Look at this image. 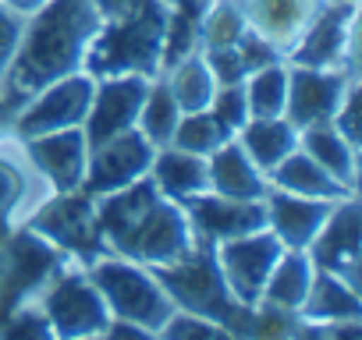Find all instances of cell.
Here are the masks:
<instances>
[{"label": "cell", "mask_w": 362, "mask_h": 340, "mask_svg": "<svg viewBox=\"0 0 362 340\" xmlns=\"http://www.w3.org/2000/svg\"><path fill=\"white\" fill-rule=\"evenodd\" d=\"M96 29L100 11L93 0H50V8H40L36 22L25 32V43L11 54L4 92H0V114H15L29 96L78 71Z\"/></svg>", "instance_id": "obj_1"}, {"label": "cell", "mask_w": 362, "mask_h": 340, "mask_svg": "<svg viewBox=\"0 0 362 340\" xmlns=\"http://www.w3.org/2000/svg\"><path fill=\"white\" fill-rule=\"evenodd\" d=\"M156 284L167 291L170 301H177L185 312L217 322L224 333H252V308L242 305L217 262L210 238H192V248L177 255L174 262L156 266Z\"/></svg>", "instance_id": "obj_2"}, {"label": "cell", "mask_w": 362, "mask_h": 340, "mask_svg": "<svg viewBox=\"0 0 362 340\" xmlns=\"http://www.w3.org/2000/svg\"><path fill=\"white\" fill-rule=\"evenodd\" d=\"M167 36V11L160 0H135V4L110 18V25L89 40L86 71L89 75H153L160 68Z\"/></svg>", "instance_id": "obj_3"}, {"label": "cell", "mask_w": 362, "mask_h": 340, "mask_svg": "<svg viewBox=\"0 0 362 340\" xmlns=\"http://www.w3.org/2000/svg\"><path fill=\"white\" fill-rule=\"evenodd\" d=\"M89 280L96 284V291L103 294V301L114 308L117 319H128V322L142 326L146 333L163 329V322L174 312L167 291L153 277L135 269L132 262H100L96 259Z\"/></svg>", "instance_id": "obj_4"}, {"label": "cell", "mask_w": 362, "mask_h": 340, "mask_svg": "<svg viewBox=\"0 0 362 340\" xmlns=\"http://www.w3.org/2000/svg\"><path fill=\"white\" fill-rule=\"evenodd\" d=\"M64 255L36 231L15 234L11 241L0 245V326L8 322V315L18 312V305L43 287L57 269Z\"/></svg>", "instance_id": "obj_5"}, {"label": "cell", "mask_w": 362, "mask_h": 340, "mask_svg": "<svg viewBox=\"0 0 362 340\" xmlns=\"http://www.w3.org/2000/svg\"><path fill=\"white\" fill-rule=\"evenodd\" d=\"M110 245L128 255V259H146V262H174L177 255H185L192 248V234L189 224L174 206L167 202H149L121 234L110 238Z\"/></svg>", "instance_id": "obj_6"}, {"label": "cell", "mask_w": 362, "mask_h": 340, "mask_svg": "<svg viewBox=\"0 0 362 340\" xmlns=\"http://www.w3.org/2000/svg\"><path fill=\"white\" fill-rule=\"evenodd\" d=\"M96 199H89L86 192H61V199L47 202L36 217H33V231L43 234L47 241H54L64 252H75L86 262H96L107 252V238L100 234L96 224Z\"/></svg>", "instance_id": "obj_7"}, {"label": "cell", "mask_w": 362, "mask_h": 340, "mask_svg": "<svg viewBox=\"0 0 362 340\" xmlns=\"http://www.w3.org/2000/svg\"><path fill=\"white\" fill-rule=\"evenodd\" d=\"M153 142L142 135V131H121L114 138H107L103 145L93 149V159L86 166V178H82V192L89 199H100V195H110L132 181H139L149 163H153Z\"/></svg>", "instance_id": "obj_8"}, {"label": "cell", "mask_w": 362, "mask_h": 340, "mask_svg": "<svg viewBox=\"0 0 362 340\" xmlns=\"http://www.w3.org/2000/svg\"><path fill=\"white\" fill-rule=\"evenodd\" d=\"M284 245L277 234H263V231H252V234H242V238H228L217 252V262H221V273L231 287V294L242 301V305H259V294H263V284L274 269V262L281 259Z\"/></svg>", "instance_id": "obj_9"}, {"label": "cell", "mask_w": 362, "mask_h": 340, "mask_svg": "<svg viewBox=\"0 0 362 340\" xmlns=\"http://www.w3.org/2000/svg\"><path fill=\"white\" fill-rule=\"evenodd\" d=\"M146 75H110V82H103L100 89H93L89 110H86V149L103 145L107 138L128 131L142 110L146 99Z\"/></svg>", "instance_id": "obj_10"}, {"label": "cell", "mask_w": 362, "mask_h": 340, "mask_svg": "<svg viewBox=\"0 0 362 340\" xmlns=\"http://www.w3.org/2000/svg\"><path fill=\"white\" fill-rule=\"evenodd\" d=\"M47 322L54 333L61 336H100L107 333V308H103V294L96 291V284H89L86 277L71 273L61 277L54 284V291L47 294Z\"/></svg>", "instance_id": "obj_11"}, {"label": "cell", "mask_w": 362, "mask_h": 340, "mask_svg": "<svg viewBox=\"0 0 362 340\" xmlns=\"http://www.w3.org/2000/svg\"><path fill=\"white\" fill-rule=\"evenodd\" d=\"M93 99V75H64L57 78V85H50L22 117H18V135L33 138V135H47V131H61V128H75Z\"/></svg>", "instance_id": "obj_12"}, {"label": "cell", "mask_w": 362, "mask_h": 340, "mask_svg": "<svg viewBox=\"0 0 362 340\" xmlns=\"http://www.w3.org/2000/svg\"><path fill=\"white\" fill-rule=\"evenodd\" d=\"M344 75H330L327 68H295L288 75V121L295 128L327 124L344 96Z\"/></svg>", "instance_id": "obj_13"}, {"label": "cell", "mask_w": 362, "mask_h": 340, "mask_svg": "<svg viewBox=\"0 0 362 340\" xmlns=\"http://www.w3.org/2000/svg\"><path fill=\"white\" fill-rule=\"evenodd\" d=\"M192 210V220L203 238L228 241L267 227V206L259 199H228V195H192L185 199Z\"/></svg>", "instance_id": "obj_14"}, {"label": "cell", "mask_w": 362, "mask_h": 340, "mask_svg": "<svg viewBox=\"0 0 362 340\" xmlns=\"http://www.w3.org/2000/svg\"><path fill=\"white\" fill-rule=\"evenodd\" d=\"M309 245H313V262L320 269H327L355 287V277H358V269H355V259H358V206H355V199H348L344 206H334Z\"/></svg>", "instance_id": "obj_15"}, {"label": "cell", "mask_w": 362, "mask_h": 340, "mask_svg": "<svg viewBox=\"0 0 362 340\" xmlns=\"http://www.w3.org/2000/svg\"><path fill=\"white\" fill-rule=\"evenodd\" d=\"M29 156L54 181L57 192H75L86 178V135L75 128L47 131L29 138Z\"/></svg>", "instance_id": "obj_16"}, {"label": "cell", "mask_w": 362, "mask_h": 340, "mask_svg": "<svg viewBox=\"0 0 362 340\" xmlns=\"http://www.w3.org/2000/svg\"><path fill=\"white\" fill-rule=\"evenodd\" d=\"M351 15H355V4H334L323 15H316V22L298 40L291 61L298 68H334L341 54L355 50V36L348 32Z\"/></svg>", "instance_id": "obj_17"}, {"label": "cell", "mask_w": 362, "mask_h": 340, "mask_svg": "<svg viewBox=\"0 0 362 340\" xmlns=\"http://www.w3.org/2000/svg\"><path fill=\"white\" fill-rule=\"evenodd\" d=\"M238 8L270 47H291L316 15V0H238Z\"/></svg>", "instance_id": "obj_18"}, {"label": "cell", "mask_w": 362, "mask_h": 340, "mask_svg": "<svg viewBox=\"0 0 362 340\" xmlns=\"http://www.w3.org/2000/svg\"><path fill=\"white\" fill-rule=\"evenodd\" d=\"M334 199H309V195H274L270 199V217L274 234L281 238L284 248H305L323 220L330 217Z\"/></svg>", "instance_id": "obj_19"}, {"label": "cell", "mask_w": 362, "mask_h": 340, "mask_svg": "<svg viewBox=\"0 0 362 340\" xmlns=\"http://www.w3.org/2000/svg\"><path fill=\"white\" fill-rule=\"evenodd\" d=\"M210 166H206V178H210V188L217 195H228V199H263L267 195V185L259 178V166L249 159V152L242 145H217L210 152Z\"/></svg>", "instance_id": "obj_20"}, {"label": "cell", "mask_w": 362, "mask_h": 340, "mask_svg": "<svg viewBox=\"0 0 362 340\" xmlns=\"http://www.w3.org/2000/svg\"><path fill=\"white\" fill-rule=\"evenodd\" d=\"M270 178H274V185L277 188H284V192H291V195H309V199H341V195H348L351 188H344L334 174H327V170L309 156V152H288L281 163H274L270 166Z\"/></svg>", "instance_id": "obj_21"}, {"label": "cell", "mask_w": 362, "mask_h": 340, "mask_svg": "<svg viewBox=\"0 0 362 340\" xmlns=\"http://www.w3.org/2000/svg\"><path fill=\"white\" fill-rule=\"evenodd\" d=\"M309 284H313V259L302 248H288L274 262V269H270V277L263 284L259 301L277 305V308H288V312H298V305L305 301Z\"/></svg>", "instance_id": "obj_22"}, {"label": "cell", "mask_w": 362, "mask_h": 340, "mask_svg": "<svg viewBox=\"0 0 362 340\" xmlns=\"http://www.w3.org/2000/svg\"><path fill=\"white\" fill-rule=\"evenodd\" d=\"M153 174H156V188H163L170 199L185 202L199 192L210 188V178H206V163L196 156V152H185V149H174V152H160L153 156Z\"/></svg>", "instance_id": "obj_23"}, {"label": "cell", "mask_w": 362, "mask_h": 340, "mask_svg": "<svg viewBox=\"0 0 362 340\" xmlns=\"http://www.w3.org/2000/svg\"><path fill=\"white\" fill-rule=\"evenodd\" d=\"M238 131H242V149L259 170H270L274 163H281L298 142L295 124L281 117H252V124L245 121Z\"/></svg>", "instance_id": "obj_24"}, {"label": "cell", "mask_w": 362, "mask_h": 340, "mask_svg": "<svg viewBox=\"0 0 362 340\" xmlns=\"http://www.w3.org/2000/svg\"><path fill=\"white\" fill-rule=\"evenodd\" d=\"M298 312H305L309 319L320 322H341V319H358V298L355 287L327 269H320V277H313L305 301L298 305Z\"/></svg>", "instance_id": "obj_25"}, {"label": "cell", "mask_w": 362, "mask_h": 340, "mask_svg": "<svg viewBox=\"0 0 362 340\" xmlns=\"http://www.w3.org/2000/svg\"><path fill=\"white\" fill-rule=\"evenodd\" d=\"M302 145L327 170V174H334L344 188L355 185V145L344 142L330 121L327 124H309L305 135H302Z\"/></svg>", "instance_id": "obj_26"}, {"label": "cell", "mask_w": 362, "mask_h": 340, "mask_svg": "<svg viewBox=\"0 0 362 340\" xmlns=\"http://www.w3.org/2000/svg\"><path fill=\"white\" fill-rule=\"evenodd\" d=\"M167 85H170L177 107L185 110V114L206 110L210 99H214V89H217V82H214L206 61H203V57H192V54L181 57V61L174 64V82H167Z\"/></svg>", "instance_id": "obj_27"}, {"label": "cell", "mask_w": 362, "mask_h": 340, "mask_svg": "<svg viewBox=\"0 0 362 340\" xmlns=\"http://www.w3.org/2000/svg\"><path fill=\"white\" fill-rule=\"evenodd\" d=\"M139 117H142V135L153 145L170 142V135L177 128V117H181V107H177V99H174V92H170L167 82H156L153 89H146V99H142Z\"/></svg>", "instance_id": "obj_28"}, {"label": "cell", "mask_w": 362, "mask_h": 340, "mask_svg": "<svg viewBox=\"0 0 362 340\" xmlns=\"http://www.w3.org/2000/svg\"><path fill=\"white\" fill-rule=\"evenodd\" d=\"M245 99H249V117H281L288 99V71H281L277 64L252 71Z\"/></svg>", "instance_id": "obj_29"}, {"label": "cell", "mask_w": 362, "mask_h": 340, "mask_svg": "<svg viewBox=\"0 0 362 340\" xmlns=\"http://www.w3.org/2000/svg\"><path fill=\"white\" fill-rule=\"evenodd\" d=\"M228 138H231V135H228V131L210 117V114H203V110L177 117V128H174V135H170V142H174L177 149L196 152V156L214 152V149H217V145H224Z\"/></svg>", "instance_id": "obj_30"}, {"label": "cell", "mask_w": 362, "mask_h": 340, "mask_svg": "<svg viewBox=\"0 0 362 340\" xmlns=\"http://www.w3.org/2000/svg\"><path fill=\"white\" fill-rule=\"evenodd\" d=\"M249 29V22H245V15H242V8L238 4H217L203 22H199V36H203V43H206V50H224V47H238V40H242V32Z\"/></svg>", "instance_id": "obj_31"}, {"label": "cell", "mask_w": 362, "mask_h": 340, "mask_svg": "<svg viewBox=\"0 0 362 340\" xmlns=\"http://www.w3.org/2000/svg\"><path fill=\"white\" fill-rule=\"evenodd\" d=\"M210 107H214V121L231 135V131H238L245 121H249V99H245V89L235 82V85H221V89H214V99H210Z\"/></svg>", "instance_id": "obj_32"}, {"label": "cell", "mask_w": 362, "mask_h": 340, "mask_svg": "<svg viewBox=\"0 0 362 340\" xmlns=\"http://www.w3.org/2000/svg\"><path fill=\"white\" fill-rule=\"evenodd\" d=\"M22 192H25L22 174L8 159H0V245L8 241V220H11L15 206L22 202Z\"/></svg>", "instance_id": "obj_33"}, {"label": "cell", "mask_w": 362, "mask_h": 340, "mask_svg": "<svg viewBox=\"0 0 362 340\" xmlns=\"http://www.w3.org/2000/svg\"><path fill=\"white\" fill-rule=\"evenodd\" d=\"M160 333H167V336H185V333H192V336H224V329H221L217 322H203V319L192 315V312L177 315L174 322H163Z\"/></svg>", "instance_id": "obj_34"}, {"label": "cell", "mask_w": 362, "mask_h": 340, "mask_svg": "<svg viewBox=\"0 0 362 340\" xmlns=\"http://www.w3.org/2000/svg\"><path fill=\"white\" fill-rule=\"evenodd\" d=\"M18 40H22V25H18V18H15L8 8H0V68L11 61Z\"/></svg>", "instance_id": "obj_35"}, {"label": "cell", "mask_w": 362, "mask_h": 340, "mask_svg": "<svg viewBox=\"0 0 362 340\" xmlns=\"http://www.w3.org/2000/svg\"><path fill=\"white\" fill-rule=\"evenodd\" d=\"M93 4H96V11H100L103 18H117V15H124V11L135 4V0H93Z\"/></svg>", "instance_id": "obj_36"}, {"label": "cell", "mask_w": 362, "mask_h": 340, "mask_svg": "<svg viewBox=\"0 0 362 340\" xmlns=\"http://www.w3.org/2000/svg\"><path fill=\"white\" fill-rule=\"evenodd\" d=\"M8 4L15 8V11H22V15H29V11H40L47 0H8Z\"/></svg>", "instance_id": "obj_37"}, {"label": "cell", "mask_w": 362, "mask_h": 340, "mask_svg": "<svg viewBox=\"0 0 362 340\" xmlns=\"http://www.w3.org/2000/svg\"><path fill=\"white\" fill-rule=\"evenodd\" d=\"M334 4H355V0H334Z\"/></svg>", "instance_id": "obj_38"}]
</instances>
